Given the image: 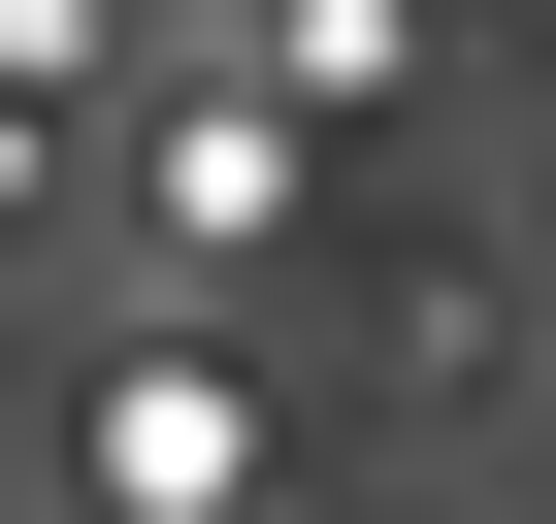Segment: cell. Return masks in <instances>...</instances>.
<instances>
[{
    "label": "cell",
    "mask_w": 556,
    "mask_h": 524,
    "mask_svg": "<svg viewBox=\"0 0 556 524\" xmlns=\"http://www.w3.org/2000/svg\"><path fill=\"white\" fill-rule=\"evenodd\" d=\"M99 524H262V394L229 361H99Z\"/></svg>",
    "instance_id": "1"
},
{
    "label": "cell",
    "mask_w": 556,
    "mask_h": 524,
    "mask_svg": "<svg viewBox=\"0 0 556 524\" xmlns=\"http://www.w3.org/2000/svg\"><path fill=\"white\" fill-rule=\"evenodd\" d=\"M393 66H426V0H262V99H295V132H328V99H393Z\"/></svg>",
    "instance_id": "2"
},
{
    "label": "cell",
    "mask_w": 556,
    "mask_h": 524,
    "mask_svg": "<svg viewBox=\"0 0 556 524\" xmlns=\"http://www.w3.org/2000/svg\"><path fill=\"white\" fill-rule=\"evenodd\" d=\"M262 197H295V99H197V132H164V229H197V262H229V229H262Z\"/></svg>",
    "instance_id": "3"
}]
</instances>
